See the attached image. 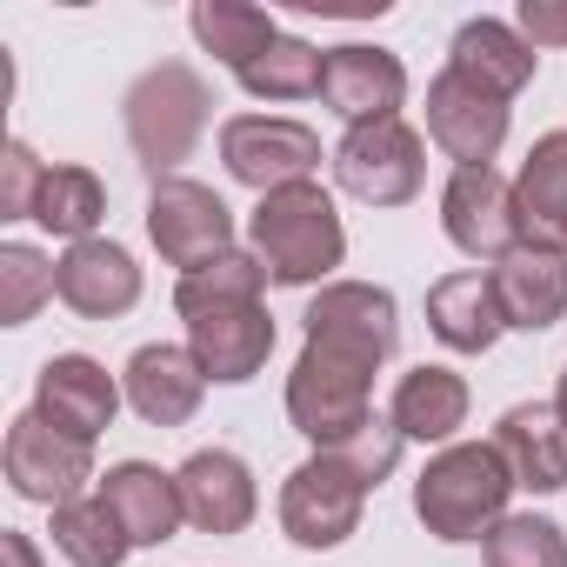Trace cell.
<instances>
[{"label":"cell","instance_id":"8fae6325","mask_svg":"<svg viewBox=\"0 0 567 567\" xmlns=\"http://www.w3.org/2000/svg\"><path fill=\"white\" fill-rule=\"evenodd\" d=\"M81 481H94L87 441H68V434L48 427L41 414H21V421L8 427V487H14L21 501L68 507V501H81Z\"/></svg>","mask_w":567,"mask_h":567},{"label":"cell","instance_id":"cb8c5ba5","mask_svg":"<svg viewBox=\"0 0 567 567\" xmlns=\"http://www.w3.org/2000/svg\"><path fill=\"white\" fill-rule=\"evenodd\" d=\"M388 421L401 441H447L467 421V381L447 368H414V374H401Z\"/></svg>","mask_w":567,"mask_h":567},{"label":"cell","instance_id":"d590c367","mask_svg":"<svg viewBox=\"0 0 567 567\" xmlns=\"http://www.w3.org/2000/svg\"><path fill=\"white\" fill-rule=\"evenodd\" d=\"M0 560H8V567H41V554H34L28 534H0Z\"/></svg>","mask_w":567,"mask_h":567},{"label":"cell","instance_id":"4316f807","mask_svg":"<svg viewBox=\"0 0 567 567\" xmlns=\"http://www.w3.org/2000/svg\"><path fill=\"white\" fill-rule=\"evenodd\" d=\"M260 280H267V267L254 260V254H220V260H207V267H194V274H181V288H174V308H181V321H200V315H214V308H240V301H260Z\"/></svg>","mask_w":567,"mask_h":567},{"label":"cell","instance_id":"7a4b0ae2","mask_svg":"<svg viewBox=\"0 0 567 567\" xmlns=\"http://www.w3.org/2000/svg\"><path fill=\"white\" fill-rule=\"evenodd\" d=\"M507 494H514V474L494 454V441H467L421 467L414 514L434 540H487L507 520Z\"/></svg>","mask_w":567,"mask_h":567},{"label":"cell","instance_id":"4dcf8cb0","mask_svg":"<svg viewBox=\"0 0 567 567\" xmlns=\"http://www.w3.org/2000/svg\"><path fill=\"white\" fill-rule=\"evenodd\" d=\"M487 567H567V534L540 514H507L487 540H481Z\"/></svg>","mask_w":567,"mask_h":567},{"label":"cell","instance_id":"e575fe53","mask_svg":"<svg viewBox=\"0 0 567 567\" xmlns=\"http://www.w3.org/2000/svg\"><path fill=\"white\" fill-rule=\"evenodd\" d=\"M514 28L527 48H567V0H520Z\"/></svg>","mask_w":567,"mask_h":567},{"label":"cell","instance_id":"f546056e","mask_svg":"<svg viewBox=\"0 0 567 567\" xmlns=\"http://www.w3.org/2000/svg\"><path fill=\"white\" fill-rule=\"evenodd\" d=\"M321 74H328V54H321V48L280 34V41H274L260 61H247L234 81H240L247 94H260V101H308V94H321Z\"/></svg>","mask_w":567,"mask_h":567},{"label":"cell","instance_id":"f1b7e54d","mask_svg":"<svg viewBox=\"0 0 567 567\" xmlns=\"http://www.w3.org/2000/svg\"><path fill=\"white\" fill-rule=\"evenodd\" d=\"M54 547L74 560V567H121L127 560V534H121V520H114V507L94 494H81V501H68V507H54Z\"/></svg>","mask_w":567,"mask_h":567},{"label":"cell","instance_id":"9a60e30c","mask_svg":"<svg viewBox=\"0 0 567 567\" xmlns=\"http://www.w3.org/2000/svg\"><path fill=\"white\" fill-rule=\"evenodd\" d=\"M54 288H61V301H68L74 315L114 321V315H127V308L141 301V267H134V254L114 247V240H74V247L54 260Z\"/></svg>","mask_w":567,"mask_h":567},{"label":"cell","instance_id":"83f0119b","mask_svg":"<svg viewBox=\"0 0 567 567\" xmlns=\"http://www.w3.org/2000/svg\"><path fill=\"white\" fill-rule=\"evenodd\" d=\"M101 214H107V187H101L87 167H48L41 200H34V220H41L48 234H61V240H94Z\"/></svg>","mask_w":567,"mask_h":567},{"label":"cell","instance_id":"484cf974","mask_svg":"<svg viewBox=\"0 0 567 567\" xmlns=\"http://www.w3.org/2000/svg\"><path fill=\"white\" fill-rule=\"evenodd\" d=\"M194 34H200V48H207L214 61H227L234 74H240L247 61H260V54L280 41L274 14H267V8H240V0H200V8H194Z\"/></svg>","mask_w":567,"mask_h":567},{"label":"cell","instance_id":"44dd1931","mask_svg":"<svg viewBox=\"0 0 567 567\" xmlns=\"http://www.w3.org/2000/svg\"><path fill=\"white\" fill-rule=\"evenodd\" d=\"M427 328L454 354H487L501 341V328H507L494 280L487 274H447V280H434V288H427Z\"/></svg>","mask_w":567,"mask_h":567},{"label":"cell","instance_id":"5bb4252c","mask_svg":"<svg viewBox=\"0 0 567 567\" xmlns=\"http://www.w3.org/2000/svg\"><path fill=\"white\" fill-rule=\"evenodd\" d=\"M494 295H501V315L507 328L520 334H540L567 315V254L560 247H540V240H520L514 254L494 260Z\"/></svg>","mask_w":567,"mask_h":567},{"label":"cell","instance_id":"2e32d148","mask_svg":"<svg viewBox=\"0 0 567 567\" xmlns=\"http://www.w3.org/2000/svg\"><path fill=\"white\" fill-rule=\"evenodd\" d=\"M187 354L200 361L207 381H254L274 354V315L260 301H240V308H214L200 321H187Z\"/></svg>","mask_w":567,"mask_h":567},{"label":"cell","instance_id":"8d00e7d4","mask_svg":"<svg viewBox=\"0 0 567 567\" xmlns=\"http://www.w3.org/2000/svg\"><path fill=\"white\" fill-rule=\"evenodd\" d=\"M554 414L567 421V374H560V388H554Z\"/></svg>","mask_w":567,"mask_h":567},{"label":"cell","instance_id":"836d02e7","mask_svg":"<svg viewBox=\"0 0 567 567\" xmlns=\"http://www.w3.org/2000/svg\"><path fill=\"white\" fill-rule=\"evenodd\" d=\"M328 454H341L368 487H381V481L394 474V461H401V434H394V421H381V414H374L354 441H341V447H328Z\"/></svg>","mask_w":567,"mask_h":567},{"label":"cell","instance_id":"ac0fdd59","mask_svg":"<svg viewBox=\"0 0 567 567\" xmlns=\"http://www.w3.org/2000/svg\"><path fill=\"white\" fill-rule=\"evenodd\" d=\"M174 481H181V507H187V520L200 534H240L254 520V474H247L240 454L200 447Z\"/></svg>","mask_w":567,"mask_h":567},{"label":"cell","instance_id":"7c38bea8","mask_svg":"<svg viewBox=\"0 0 567 567\" xmlns=\"http://www.w3.org/2000/svg\"><path fill=\"white\" fill-rule=\"evenodd\" d=\"M308 341H328L341 354H361V361H388L394 341H401V321H394V295L388 288H368V280H334V288L315 295L308 308Z\"/></svg>","mask_w":567,"mask_h":567},{"label":"cell","instance_id":"9c48e42d","mask_svg":"<svg viewBox=\"0 0 567 567\" xmlns=\"http://www.w3.org/2000/svg\"><path fill=\"white\" fill-rule=\"evenodd\" d=\"M427 134H434L461 167H487V161L501 154V141H507V101L447 61V68L434 74V87H427Z\"/></svg>","mask_w":567,"mask_h":567},{"label":"cell","instance_id":"e0dca14e","mask_svg":"<svg viewBox=\"0 0 567 567\" xmlns=\"http://www.w3.org/2000/svg\"><path fill=\"white\" fill-rule=\"evenodd\" d=\"M321 101L368 127V121H394V107L408 101V68L381 48H334L328 54V74H321Z\"/></svg>","mask_w":567,"mask_h":567},{"label":"cell","instance_id":"52a82bcc","mask_svg":"<svg viewBox=\"0 0 567 567\" xmlns=\"http://www.w3.org/2000/svg\"><path fill=\"white\" fill-rule=\"evenodd\" d=\"M220 161L240 187L280 194V187H301L321 167V134L301 121H280V114H234V121H220Z\"/></svg>","mask_w":567,"mask_h":567},{"label":"cell","instance_id":"d6986e66","mask_svg":"<svg viewBox=\"0 0 567 567\" xmlns=\"http://www.w3.org/2000/svg\"><path fill=\"white\" fill-rule=\"evenodd\" d=\"M494 454L507 461L514 487H534V494L567 487V421L554 408H540V401H520V408L501 414Z\"/></svg>","mask_w":567,"mask_h":567},{"label":"cell","instance_id":"ba28073f","mask_svg":"<svg viewBox=\"0 0 567 567\" xmlns=\"http://www.w3.org/2000/svg\"><path fill=\"white\" fill-rule=\"evenodd\" d=\"M147 234H154L161 260L181 267V274H194V267L234 254V214H227V200H220L214 187H200V181H161L154 200H147Z\"/></svg>","mask_w":567,"mask_h":567},{"label":"cell","instance_id":"3957f363","mask_svg":"<svg viewBox=\"0 0 567 567\" xmlns=\"http://www.w3.org/2000/svg\"><path fill=\"white\" fill-rule=\"evenodd\" d=\"M207 107H214L207 81L181 61H161L127 87V141H134L141 167L154 174V187L174 181V167L194 154V141L207 127Z\"/></svg>","mask_w":567,"mask_h":567},{"label":"cell","instance_id":"5b68a950","mask_svg":"<svg viewBox=\"0 0 567 567\" xmlns=\"http://www.w3.org/2000/svg\"><path fill=\"white\" fill-rule=\"evenodd\" d=\"M361 501H368V481L341 461V454H315L288 474V487H280V527H288L295 547L308 554H328L341 547L354 527H361Z\"/></svg>","mask_w":567,"mask_h":567},{"label":"cell","instance_id":"603a6c76","mask_svg":"<svg viewBox=\"0 0 567 567\" xmlns=\"http://www.w3.org/2000/svg\"><path fill=\"white\" fill-rule=\"evenodd\" d=\"M514 200H520V234L567 254V127L534 141V154L520 161Z\"/></svg>","mask_w":567,"mask_h":567},{"label":"cell","instance_id":"8992f818","mask_svg":"<svg viewBox=\"0 0 567 567\" xmlns=\"http://www.w3.org/2000/svg\"><path fill=\"white\" fill-rule=\"evenodd\" d=\"M334 174L354 200L368 207H408L421 194V174H427V147L421 134L394 114V121H368V127H348L341 147H334Z\"/></svg>","mask_w":567,"mask_h":567},{"label":"cell","instance_id":"4fadbf2b","mask_svg":"<svg viewBox=\"0 0 567 567\" xmlns=\"http://www.w3.org/2000/svg\"><path fill=\"white\" fill-rule=\"evenodd\" d=\"M114 408H121V388H114V374H107L101 361H87V354H54V361L41 368L34 414H41L48 427H61L68 441H87V447H94V434L114 427Z\"/></svg>","mask_w":567,"mask_h":567},{"label":"cell","instance_id":"7402d4cb","mask_svg":"<svg viewBox=\"0 0 567 567\" xmlns=\"http://www.w3.org/2000/svg\"><path fill=\"white\" fill-rule=\"evenodd\" d=\"M200 394H207V374L187 348H141L127 361V401L154 427H181L200 408Z\"/></svg>","mask_w":567,"mask_h":567},{"label":"cell","instance_id":"277c9868","mask_svg":"<svg viewBox=\"0 0 567 567\" xmlns=\"http://www.w3.org/2000/svg\"><path fill=\"white\" fill-rule=\"evenodd\" d=\"M368 388H374V361L341 354L328 341H308L295 374H288V421L315 447H341V441H354L374 421L368 414Z\"/></svg>","mask_w":567,"mask_h":567},{"label":"cell","instance_id":"d6a6232c","mask_svg":"<svg viewBox=\"0 0 567 567\" xmlns=\"http://www.w3.org/2000/svg\"><path fill=\"white\" fill-rule=\"evenodd\" d=\"M41 181H48V167L34 161V147L8 141V161H0V220H34Z\"/></svg>","mask_w":567,"mask_h":567},{"label":"cell","instance_id":"1f68e13d","mask_svg":"<svg viewBox=\"0 0 567 567\" xmlns=\"http://www.w3.org/2000/svg\"><path fill=\"white\" fill-rule=\"evenodd\" d=\"M48 295H61V288H54V267H48L34 247H21V240L0 247V321H8V328H28Z\"/></svg>","mask_w":567,"mask_h":567},{"label":"cell","instance_id":"6da1fadb","mask_svg":"<svg viewBox=\"0 0 567 567\" xmlns=\"http://www.w3.org/2000/svg\"><path fill=\"white\" fill-rule=\"evenodd\" d=\"M247 234H254V260L267 267L274 288H315V280H328L341 267V254H348L341 214H334V200L315 181L260 194Z\"/></svg>","mask_w":567,"mask_h":567},{"label":"cell","instance_id":"d4e9b609","mask_svg":"<svg viewBox=\"0 0 567 567\" xmlns=\"http://www.w3.org/2000/svg\"><path fill=\"white\" fill-rule=\"evenodd\" d=\"M534 48L520 41V28H507V21H467L461 34H454V68L461 74H474L481 87H494L501 101H514L527 81H534Z\"/></svg>","mask_w":567,"mask_h":567},{"label":"cell","instance_id":"ffe728a7","mask_svg":"<svg viewBox=\"0 0 567 567\" xmlns=\"http://www.w3.org/2000/svg\"><path fill=\"white\" fill-rule=\"evenodd\" d=\"M101 501L114 507V520H121V534H127L134 547H161V540H174V527L187 520V507H181V481L161 474V467H147V461H121V467H107Z\"/></svg>","mask_w":567,"mask_h":567},{"label":"cell","instance_id":"30bf717a","mask_svg":"<svg viewBox=\"0 0 567 567\" xmlns=\"http://www.w3.org/2000/svg\"><path fill=\"white\" fill-rule=\"evenodd\" d=\"M441 227L461 254H514L527 234H520V200H514V181H501L494 167H454L447 194H441Z\"/></svg>","mask_w":567,"mask_h":567}]
</instances>
